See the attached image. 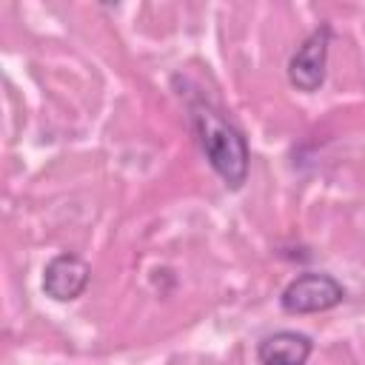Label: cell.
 Listing matches in <instances>:
<instances>
[{
  "label": "cell",
  "instance_id": "6da1fadb",
  "mask_svg": "<svg viewBox=\"0 0 365 365\" xmlns=\"http://www.w3.org/2000/svg\"><path fill=\"white\" fill-rule=\"evenodd\" d=\"M188 117H191L197 143H200L208 165L217 171V177L231 191L242 188L248 180V168H251V148H248L242 131L234 123H228L205 100H188Z\"/></svg>",
  "mask_w": 365,
  "mask_h": 365
},
{
  "label": "cell",
  "instance_id": "7a4b0ae2",
  "mask_svg": "<svg viewBox=\"0 0 365 365\" xmlns=\"http://www.w3.org/2000/svg\"><path fill=\"white\" fill-rule=\"evenodd\" d=\"M345 299V288L336 277L322 274V271H305L297 274L279 294V305L285 314H322L336 308Z\"/></svg>",
  "mask_w": 365,
  "mask_h": 365
},
{
  "label": "cell",
  "instance_id": "277c9868",
  "mask_svg": "<svg viewBox=\"0 0 365 365\" xmlns=\"http://www.w3.org/2000/svg\"><path fill=\"white\" fill-rule=\"evenodd\" d=\"M91 282V268L71 251L54 254L43 268V294L54 302H74Z\"/></svg>",
  "mask_w": 365,
  "mask_h": 365
},
{
  "label": "cell",
  "instance_id": "3957f363",
  "mask_svg": "<svg viewBox=\"0 0 365 365\" xmlns=\"http://www.w3.org/2000/svg\"><path fill=\"white\" fill-rule=\"evenodd\" d=\"M328 48H331V26H317L291 54L288 60V83L297 91H317L325 83V66H328Z\"/></svg>",
  "mask_w": 365,
  "mask_h": 365
},
{
  "label": "cell",
  "instance_id": "5b68a950",
  "mask_svg": "<svg viewBox=\"0 0 365 365\" xmlns=\"http://www.w3.org/2000/svg\"><path fill=\"white\" fill-rule=\"evenodd\" d=\"M311 351H314L311 336L297 331H277L259 339L257 359L259 365H305Z\"/></svg>",
  "mask_w": 365,
  "mask_h": 365
}]
</instances>
